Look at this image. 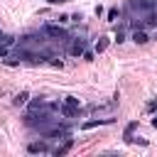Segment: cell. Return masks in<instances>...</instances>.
<instances>
[{"label":"cell","instance_id":"obj_1","mask_svg":"<svg viewBox=\"0 0 157 157\" xmlns=\"http://www.w3.org/2000/svg\"><path fill=\"white\" fill-rule=\"evenodd\" d=\"M128 7H130L132 12H140V15H145V12L155 10V7H157V2H155V0H130V2H128Z\"/></svg>","mask_w":157,"mask_h":157},{"label":"cell","instance_id":"obj_2","mask_svg":"<svg viewBox=\"0 0 157 157\" xmlns=\"http://www.w3.org/2000/svg\"><path fill=\"white\" fill-rule=\"evenodd\" d=\"M44 34L52 37V39H66V37H69L61 25H47V27H44Z\"/></svg>","mask_w":157,"mask_h":157},{"label":"cell","instance_id":"obj_3","mask_svg":"<svg viewBox=\"0 0 157 157\" xmlns=\"http://www.w3.org/2000/svg\"><path fill=\"white\" fill-rule=\"evenodd\" d=\"M83 52H86V39H83V37H76V39H71L69 54H71V56H81Z\"/></svg>","mask_w":157,"mask_h":157},{"label":"cell","instance_id":"obj_4","mask_svg":"<svg viewBox=\"0 0 157 157\" xmlns=\"http://www.w3.org/2000/svg\"><path fill=\"white\" fill-rule=\"evenodd\" d=\"M42 135H44V137H59V140H61V137H69V130H66L64 125H61V128L54 125V128H47Z\"/></svg>","mask_w":157,"mask_h":157},{"label":"cell","instance_id":"obj_5","mask_svg":"<svg viewBox=\"0 0 157 157\" xmlns=\"http://www.w3.org/2000/svg\"><path fill=\"white\" fill-rule=\"evenodd\" d=\"M27 152L29 155H39V152H52V150H49L47 142H29L27 145Z\"/></svg>","mask_w":157,"mask_h":157},{"label":"cell","instance_id":"obj_6","mask_svg":"<svg viewBox=\"0 0 157 157\" xmlns=\"http://www.w3.org/2000/svg\"><path fill=\"white\" fill-rule=\"evenodd\" d=\"M108 123H113V118H96V120H86L81 128H83V130H91V128H98V125H108Z\"/></svg>","mask_w":157,"mask_h":157},{"label":"cell","instance_id":"obj_7","mask_svg":"<svg viewBox=\"0 0 157 157\" xmlns=\"http://www.w3.org/2000/svg\"><path fill=\"white\" fill-rule=\"evenodd\" d=\"M142 27H157V12L155 10H150V12L142 15Z\"/></svg>","mask_w":157,"mask_h":157},{"label":"cell","instance_id":"obj_8","mask_svg":"<svg viewBox=\"0 0 157 157\" xmlns=\"http://www.w3.org/2000/svg\"><path fill=\"white\" fill-rule=\"evenodd\" d=\"M132 42H135V44H147L150 37H147L145 29H135V32H132Z\"/></svg>","mask_w":157,"mask_h":157},{"label":"cell","instance_id":"obj_9","mask_svg":"<svg viewBox=\"0 0 157 157\" xmlns=\"http://www.w3.org/2000/svg\"><path fill=\"white\" fill-rule=\"evenodd\" d=\"M108 44H110V39H108V37H98V39H96L93 52H96V54H101V52H105V49H108Z\"/></svg>","mask_w":157,"mask_h":157},{"label":"cell","instance_id":"obj_10","mask_svg":"<svg viewBox=\"0 0 157 157\" xmlns=\"http://www.w3.org/2000/svg\"><path fill=\"white\" fill-rule=\"evenodd\" d=\"M59 113L66 115V118H76V115H78V108H71V105L64 103V105H59Z\"/></svg>","mask_w":157,"mask_h":157},{"label":"cell","instance_id":"obj_11","mask_svg":"<svg viewBox=\"0 0 157 157\" xmlns=\"http://www.w3.org/2000/svg\"><path fill=\"white\" fill-rule=\"evenodd\" d=\"M71 147H74V140H71V137H66V142H64L61 147H56V150H54V155H56V157H61V155H66Z\"/></svg>","mask_w":157,"mask_h":157},{"label":"cell","instance_id":"obj_12","mask_svg":"<svg viewBox=\"0 0 157 157\" xmlns=\"http://www.w3.org/2000/svg\"><path fill=\"white\" fill-rule=\"evenodd\" d=\"M64 103L71 105V108H78V110H81V101H78L76 96H64Z\"/></svg>","mask_w":157,"mask_h":157},{"label":"cell","instance_id":"obj_13","mask_svg":"<svg viewBox=\"0 0 157 157\" xmlns=\"http://www.w3.org/2000/svg\"><path fill=\"white\" fill-rule=\"evenodd\" d=\"M27 98H29V93H27V91L17 93V96H15V105H25V103H27Z\"/></svg>","mask_w":157,"mask_h":157},{"label":"cell","instance_id":"obj_14","mask_svg":"<svg viewBox=\"0 0 157 157\" xmlns=\"http://www.w3.org/2000/svg\"><path fill=\"white\" fill-rule=\"evenodd\" d=\"M0 44H7V47H12V44H15V37H10V34H0Z\"/></svg>","mask_w":157,"mask_h":157},{"label":"cell","instance_id":"obj_15","mask_svg":"<svg viewBox=\"0 0 157 157\" xmlns=\"http://www.w3.org/2000/svg\"><path fill=\"white\" fill-rule=\"evenodd\" d=\"M113 42L123 44V42H125V32H123V29H118V32H115V37H113Z\"/></svg>","mask_w":157,"mask_h":157},{"label":"cell","instance_id":"obj_16","mask_svg":"<svg viewBox=\"0 0 157 157\" xmlns=\"http://www.w3.org/2000/svg\"><path fill=\"white\" fill-rule=\"evenodd\" d=\"M113 20H118V10H115V7L108 10V22H113Z\"/></svg>","mask_w":157,"mask_h":157},{"label":"cell","instance_id":"obj_17","mask_svg":"<svg viewBox=\"0 0 157 157\" xmlns=\"http://www.w3.org/2000/svg\"><path fill=\"white\" fill-rule=\"evenodd\" d=\"M7 54H10V47L7 44H0V59H5Z\"/></svg>","mask_w":157,"mask_h":157},{"label":"cell","instance_id":"obj_18","mask_svg":"<svg viewBox=\"0 0 157 157\" xmlns=\"http://www.w3.org/2000/svg\"><path fill=\"white\" fill-rule=\"evenodd\" d=\"M69 20H71V17H69V15H59V17H56V25H66V22H69Z\"/></svg>","mask_w":157,"mask_h":157},{"label":"cell","instance_id":"obj_19","mask_svg":"<svg viewBox=\"0 0 157 157\" xmlns=\"http://www.w3.org/2000/svg\"><path fill=\"white\" fill-rule=\"evenodd\" d=\"M81 56H83V59H86V61H93V56H96V52H83V54H81Z\"/></svg>","mask_w":157,"mask_h":157},{"label":"cell","instance_id":"obj_20","mask_svg":"<svg viewBox=\"0 0 157 157\" xmlns=\"http://www.w3.org/2000/svg\"><path fill=\"white\" fill-rule=\"evenodd\" d=\"M61 2H66V0H49V5H61Z\"/></svg>","mask_w":157,"mask_h":157},{"label":"cell","instance_id":"obj_21","mask_svg":"<svg viewBox=\"0 0 157 157\" xmlns=\"http://www.w3.org/2000/svg\"><path fill=\"white\" fill-rule=\"evenodd\" d=\"M152 128H157V115H155V118H152Z\"/></svg>","mask_w":157,"mask_h":157}]
</instances>
